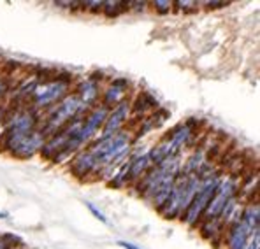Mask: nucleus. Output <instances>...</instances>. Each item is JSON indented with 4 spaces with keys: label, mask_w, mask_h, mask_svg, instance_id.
Returning a JSON list of instances; mask_svg holds the SVG:
<instances>
[{
    "label": "nucleus",
    "mask_w": 260,
    "mask_h": 249,
    "mask_svg": "<svg viewBox=\"0 0 260 249\" xmlns=\"http://www.w3.org/2000/svg\"><path fill=\"white\" fill-rule=\"evenodd\" d=\"M72 83H74V76L72 74H69V72H56L51 79H44V81L37 83L32 95L26 100V105L32 107L39 114H43L71 93Z\"/></svg>",
    "instance_id": "nucleus-1"
},
{
    "label": "nucleus",
    "mask_w": 260,
    "mask_h": 249,
    "mask_svg": "<svg viewBox=\"0 0 260 249\" xmlns=\"http://www.w3.org/2000/svg\"><path fill=\"white\" fill-rule=\"evenodd\" d=\"M86 113V109L76 97V93H69L63 100H60L56 105L48 109L46 113L41 114V126L39 130L43 132L44 137H49L53 133L60 132L65 128L72 120L81 118Z\"/></svg>",
    "instance_id": "nucleus-2"
},
{
    "label": "nucleus",
    "mask_w": 260,
    "mask_h": 249,
    "mask_svg": "<svg viewBox=\"0 0 260 249\" xmlns=\"http://www.w3.org/2000/svg\"><path fill=\"white\" fill-rule=\"evenodd\" d=\"M46 137L41 130L28 133H14V135H0V151L18 160H28L39 155Z\"/></svg>",
    "instance_id": "nucleus-3"
},
{
    "label": "nucleus",
    "mask_w": 260,
    "mask_h": 249,
    "mask_svg": "<svg viewBox=\"0 0 260 249\" xmlns=\"http://www.w3.org/2000/svg\"><path fill=\"white\" fill-rule=\"evenodd\" d=\"M221 175H223V174L213 175V177L201 181V186H199V191L195 193L193 200L190 202V205L185 209V212L181 214V218H179V220H181L186 227L195 228L199 223H201L202 214H204V210H206V207H208L209 200H211L213 195H215L216 186H218V183H220Z\"/></svg>",
    "instance_id": "nucleus-4"
},
{
    "label": "nucleus",
    "mask_w": 260,
    "mask_h": 249,
    "mask_svg": "<svg viewBox=\"0 0 260 249\" xmlns=\"http://www.w3.org/2000/svg\"><path fill=\"white\" fill-rule=\"evenodd\" d=\"M241 191V183L238 179V175H221L220 183L216 186V191L213 195V198L209 200L208 207H206L204 214H202L201 221H208V220H218L220 218L221 209L225 207L229 200L236 195H239Z\"/></svg>",
    "instance_id": "nucleus-5"
},
{
    "label": "nucleus",
    "mask_w": 260,
    "mask_h": 249,
    "mask_svg": "<svg viewBox=\"0 0 260 249\" xmlns=\"http://www.w3.org/2000/svg\"><path fill=\"white\" fill-rule=\"evenodd\" d=\"M108 113H109V109H106V107L101 104L91 107V109H88L85 113L83 121H81V128H79V133H78L79 140H81L85 148L99 137L102 126H104L106 118H108Z\"/></svg>",
    "instance_id": "nucleus-6"
},
{
    "label": "nucleus",
    "mask_w": 260,
    "mask_h": 249,
    "mask_svg": "<svg viewBox=\"0 0 260 249\" xmlns=\"http://www.w3.org/2000/svg\"><path fill=\"white\" fill-rule=\"evenodd\" d=\"M130 120H132V105H130V98H127L121 104L109 109L104 126L99 133V139H108V137H113L114 133L125 130V125H128Z\"/></svg>",
    "instance_id": "nucleus-7"
},
{
    "label": "nucleus",
    "mask_w": 260,
    "mask_h": 249,
    "mask_svg": "<svg viewBox=\"0 0 260 249\" xmlns=\"http://www.w3.org/2000/svg\"><path fill=\"white\" fill-rule=\"evenodd\" d=\"M69 162H71L69 163V172H71V175H74L76 179H79V181H86L91 175L97 177L99 172H101V165H99L97 156L88 148L78 151Z\"/></svg>",
    "instance_id": "nucleus-8"
},
{
    "label": "nucleus",
    "mask_w": 260,
    "mask_h": 249,
    "mask_svg": "<svg viewBox=\"0 0 260 249\" xmlns=\"http://www.w3.org/2000/svg\"><path fill=\"white\" fill-rule=\"evenodd\" d=\"M130 91H132V84H130L127 78L109 79L108 84L102 88L99 104L104 105L106 109H113V107L121 104L123 100H127L130 97Z\"/></svg>",
    "instance_id": "nucleus-9"
},
{
    "label": "nucleus",
    "mask_w": 260,
    "mask_h": 249,
    "mask_svg": "<svg viewBox=\"0 0 260 249\" xmlns=\"http://www.w3.org/2000/svg\"><path fill=\"white\" fill-rule=\"evenodd\" d=\"M186 181H188V174H183L179 172V175L176 177L174 185H173V190L169 193V198H167L166 205L164 209L160 210L166 220H179L181 218V202H183V191H185V186H186Z\"/></svg>",
    "instance_id": "nucleus-10"
},
{
    "label": "nucleus",
    "mask_w": 260,
    "mask_h": 249,
    "mask_svg": "<svg viewBox=\"0 0 260 249\" xmlns=\"http://www.w3.org/2000/svg\"><path fill=\"white\" fill-rule=\"evenodd\" d=\"M199 121L195 118H190L185 123L176 125L169 133H167V139H169L171 146H173L174 155H183V149L188 148L193 140V135L197 132Z\"/></svg>",
    "instance_id": "nucleus-11"
},
{
    "label": "nucleus",
    "mask_w": 260,
    "mask_h": 249,
    "mask_svg": "<svg viewBox=\"0 0 260 249\" xmlns=\"http://www.w3.org/2000/svg\"><path fill=\"white\" fill-rule=\"evenodd\" d=\"M74 93H76V97L79 98V102L83 104V107L88 111L99 104V98H101V93H102V83L95 81L90 76H86L85 79H81V81L78 83Z\"/></svg>",
    "instance_id": "nucleus-12"
},
{
    "label": "nucleus",
    "mask_w": 260,
    "mask_h": 249,
    "mask_svg": "<svg viewBox=\"0 0 260 249\" xmlns=\"http://www.w3.org/2000/svg\"><path fill=\"white\" fill-rule=\"evenodd\" d=\"M251 235H253V232L241 220L229 225V227H225V233H223L225 249H244Z\"/></svg>",
    "instance_id": "nucleus-13"
},
{
    "label": "nucleus",
    "mask_w": 260,
    "mask_h": 249,
    "mask_svg": "<svg viewBox=\"0 0 260 249\" xmlns=\"http://www.w3.org/2000/svg\"><path fill=\"white\" fill-rule=\"evenodd\" d=\"M127 162H128V186H134L151 168L148 149L143 153H139V151H134V148H132Z\"/></svg>",
    "instance_id": "nucleus-14"
},
{
    "label": "nucleus",
    "mask_w": 260,
    "mask_h": 249,
    "mask_svg": "<svg viewBox=\"0 0 260 249\" xmlns=\"http://www.w3.org/2000/svg\"><path fill=\"white\" fill-rule=\"evenodd\" d=\"M130 105H132V116L136 114H141V116H146L148 113H155L156 109H160L158 100H156L153 95H150L148 91H143V93L137 95L134 100H130Z\"/></svg>",
    "instance_id": "nucleus-15"
},
{
    "label": "nucleus",
    "mask_w": 260,
    "mask_h": 249,
    "mask_svg": "<svg viewBox=\"0 0 260 249\" xmlns=\"http://www.w3.org/2000/svg\"><path fill=\"white\" fill-rule=\"evenodd\" d=\"M173 155H174L173 146H171L169 139H167V135H164L162 139L158 140V143L153 146V148L148 149V156H150L151 167L160 165V163L166 162V160L171 158Z\"/></svg>",
    "instance_id": "nucleus-16"
},
{
    "label": "nucleus",
    "mask_w": 260,
    "mask_h": 249,
    "mask_svg": "<svg viewBox=\"0 0 260 249\" xmlns=\"http://www.w3.org/2000/svg\"><path fill=\"white\" fill-rule=\"evenodd\" d=\"M241 221L246 225L251 232H258L260 230V205L257 200H250L246 205L241 209Z\"/></svg>",
    "instance_id": "nucleus-17"
},
{
    "label": "nucleus",
    "mask_w": 260,
    "mask_h": 249,
    "mask_svg": "<svg viewBox=\"0 0 260 249\" xmlns=\"http://www.w3.org/2000/svg\"><path fill=\"white\" fill-rule=\"evenodd\" d=\"M199 230H201V235L204 239L211 240V242H218V240H223L225 227L220 220H208L201 221L199 223Z\"/></svg>",
    "instance_id": "nucleus-18"
},
{
    "label": "nucleus",
    "mask_w": 260,
    "mask_h": 249,
    "mask_svg": "<svg viewBox=\"0 0 260 249\" xmlns=\"http://www.w3.org/2000/svg\"><path fill=\"white\" fill-rule=\"evenodd\" d=\"M206 162H208V160H206V149L202 148V146H199L197 149H193L192 151V155L183 162L181 172L183 174H195L197 175V172L201 170V167L204 165Z\"/></svg>",
    "instance_id": "nucleus-19"
},
{
    "label": "nucleus",
    "mask_w": 260,
    "mask_h": 249,
    "mask_svg": "<svg viewBox=\"0 0 260 249\" xmlns=\"http://www.w3.org/2000/svg\"><path fill=\"white\" fill-rule=\"evenodd\" d=\"M108 185L111 188H116V190H123V188L128 186V162L127 160L114 170V174L111 175Z\"/></svg>",
    "instance_id": "nucleus-20"
},
{
    "label": "nucleus",
    "mask_w": 260,
    "mask_h": 249,
    "mask_svg": "<svg viewBox=\"0 0 260 249\" xmlns=\"http://www.w3.org/2000/svg\"><path fill=\"white\" fill-rule=\"evenodd\" d=\"M127 11H130L128 2H121V0H108V2H104V6H102L101 13H104L106 18H118L120 14L127 13Z\"/></svg>",
    "instance_id": "nucleus-21"
},
{
    "label": "nucleus",
    "mask_w": 260,
    "mask_h": 249,
    "mask_svg": "<svg viewBox=\"0 0 260 249\" xmlns=\"http://www.w3.org/2000/svg\"><path fill=\"white\" fill-rule=\"evenodd\" d=\"M201 2H195V0H174L173 7L176 11H181V13H193L199 9Z\"/></svg>",
    "instance_id": "nucleus-22"
},
{
    "label": "nucleus",
    "mask_w": 260,
    "mask_h": 249,
    "mask_svg": "<svg viewBox=\"0 0 260 249\" xmlns=\"http://www.w3.org/2000/svg\"><path fill=\"white\" fill-rule=\"evenodd\" d=\"M21 246V239L18 235L13 233H4L0 235V249H13V247H20Z\"/></svg>",
    "instance_id": "nucleus-23"
},
{
    "label": "nucleus",
    "mask_w": 260,
    "mask_h": 249,
    "mask_svg": "<svg viewBox=\"0 0 260 249\" xmlns=\"http://www.w3.org/2000/svg\"><path fill=\"white\" fill-rule=\"evenodd\" d=\"M150 6L155 9V13L158 14H169L173 11V0H153Z\"/></svg>",
    "instance_id": "nucleus-24"
},
{
    "label": "nucleus",
    "mask_w": 260,
    "mask_h": 249,
    "mask_svg": "<svg viewBox=\"0 0 260 249\" xmlns=\"http://www.w3.org/2000/svg\"><path fill=\"white\" fill-rule=\"evenodd\" d=\"M85 205H86V209L90 210L91 214H93V218H97V220L101 221L102 225H109V220H108V216H106V214L102 212L101 209H99V207H95V205L91 204V202H85Z\"/></svg>",
    "instance_id": "nucleus-25"
},
{
    "label": "nucleus",
    "mask_w": 260,
    "mask_h": 249,
    "mask_svg": "<svg viewBox=\"0 0 260 249\" xmlns=\"http://www.w3.org/2000/svg\"><path fill=\"white\" fill-rule=\"evenodd\" d=\"M102 6H104L102 0H86V2H83L81 9L83 11H91V13H101Z\"/></svg>",
    "instance_id": "nucleus-26"
},
{
    "label": "nucleus",
    "mask_w": 260,
    "mask_h": 249,
    "mask_svg": "<svg viewBox=\"0 0 260 249\" xmlns=\"http://www.w3.org/2000/svg\"><path fill=\"white\" fill-rule=\"evenodd\" d=\"M55 6L62 7V9H69V11H76L81 9L83 2H76V0H56Z\"/></svg>",
    "instance_id": "nucleus-27"
},
{
    "label": "nucleus",
    "mask_w": 260,
    "mask_h": 249,
    "mask_svg": "<svg viewBox=\"0 0 260 249\" xmlns=\"http://www.w3.org/2000/svg\"><path fill=\"white\" fill-rule=\"evenodd\" d=\"M201 6H204L208 11L211 9H223V7H229L231 2H221V0H208V2H201Z\"/></svg>",
    "instance_id": "nucleus-28"
},
{
    "label": "nucleus",
    "mask_w": 260,
    "mask_h": 249,
    "mask_svg": "<svg viewBox=\"0 0 260 249\" xmlns=\"http://www.w3.org/2000/svg\"><path fill=\"white\" fill-rule=\"evenodd\" d=\"M11 93V84H9V79L7 78H0V100L7 97Z\"/></svg>",
    "instance_id": "nucleus-29"
},
{
    "label": "nucleus",
    "mask_w": 260,
    "mask_h": 249,
    "mask_svg": "<svg viewBox=\"0 0 260 249\" xmlns=\"http://www.w3.org/2000/svg\"><path fill=\"white\" fill-rule=\"evenodd\" d=\"M244 249H260V230L258 232H253V235L250 237V240H248Z\"/></svg>",
    "instance_id": "nucleus-30"
},
{
    "label": "nucleus",
    "mask_w": 260,
    "mask_h": 249,
    "mask_svg": "<svg viewBox=\"0 0 260 249\" xmlns=\"http://www.w3.org/2000/svg\"><path fill=\"white\" fill-rule=\"evenodd\" d=\"M148 6H150V2H128L130 9H136V11H144Z\"/></svg>",
    "instance_id": "nucleus-31"
},
{
    "label": "nucleus",
    "mask_w": 260,
    "mask_h": 249,
    "mask_svg": "<svg viewBox=\"0 0 260 249\" xmlns=\"http://www.w3.org/2000/svg\"><path fill=\"white\" fill-rule=\"evenodd\" d=\"M118 246L121 249H141V246H136L134 242H128V240H118Z\"/></svg>",
    "instance_id": "nucleus-32"
},
{
    "label": "nucleus",
    "mask_w": 260,
    "mask_h": 249,
    "mask_svg": "<svg viewBox=\"0 0 260 249\" xmlns=\"http://www.w3.org/2000/svg\"><path fill=\"white\" fill-rule=\"evenodd\" d=\"M6 218H9V214H7V212H0V220H6Z\"/></svg>",
    "instance_id": "nucleus-33"
}]
</instances>
